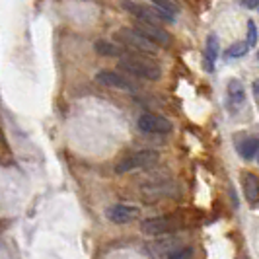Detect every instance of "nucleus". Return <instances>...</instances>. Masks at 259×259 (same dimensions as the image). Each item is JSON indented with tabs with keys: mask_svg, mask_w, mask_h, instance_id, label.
Returning a JSON list of instances; mask_svg holds the SVG:
<instances>
[{
	"mask_svg": "<svg viewBox=\"0 0 259 259\" xmlns=\"http://www.w3.org/2000/svg\"><path fill=\"white\" fill-rule=\"evenodd\" d=\"M119 68L131 76L146 78V80H160L162 78V68L152 59H146L141 55H125L119 61Z\"/></svg>",
	"mask_w": 259,
	"mask_h": 259,
	"instance_id": "1",
	"label": "nucleus"
},
{
	"mask_svg": "<svg viewBox=\"0 0 259 259\" xmlns=\"http://www.w3.org/2000/svg\"><path fill=\"white\" fill-rule=\"evenodd\" d=\"M183 219L180 214H168V217H156L141 222V232L146 236H169L183 228Z\"/></svg>",
	"mask_w": 259,
	"mask_h": 259,
	"instance_id": "2",
	"label": "nucleus"
},
{
	"mask_svg": "<svg viewBox=\"0 0 259 259\" xmlns=\"http://www.w3.org/2000/svg\"><path fill=\"white\" fill-rule=\"evenodd\" d=\"M115 41H119L125 49L139 53V55H156L158 53V45L152 41L143 37L141 33H137L133 27H123L115 33Z\"/></svg>",
	"mask_w": 259,
	"mask_h": 259,
	"instance_id": "3",
	"label": "nucleus"
},
{
	"mask_svg": "<svg viewBox=\"0 0 259 259\" xmlns=\"http://www.w3.org/2000/svg\"><path fill=\"white\" fill-rule=\"evenodd\" d=\"M158 160H160V154L156 150H141V152L125 156L121 162H117L115 171L117 174H127L133 169L150 168V166L158 164Z\"/></svg>",
	"mask_w": 259,
	"mask_h": 259,
	"instance_id": "4",
	"label": "nucleus"
},
{
	"mask_svg": "<svg viewBox=\"0 0 259 259\" xmlns=\"http://www.w3.org/2000/svg\"><path fill=\"white\" fill-rule=\"evenodd\" d=\"M96 80L100 84H104L107 88H115L119 92H127V94H137L141 90V86L137 82H133L129 76L121 74V72H115V70H102L96 74Z\"/></svg>",
	"mask_w": 259,
	"mask_h": 259,
	"instance_id": "5",
	"label": "nucleus"
},
{
	"mask_svg": "<svg viewBox=\"0 0 259 259\" xmlns=\"http://www.w3.org/2000/svg\"><path fill=\"white\" fill-rule=\"evenodd\" d=\"M139 129L148 135H168L171 133L174 125L169 123V119L162 115H156V113H143L137 121Z\"/></svg>",
	"mask_w": 259,
	"mask_h": 259,
	"instance_id": "6",
	"label": "nucleus"
},
{
	"mask_svg": "<svg viewBox=\"0 0 259 259\" xmlns=\"http://www.w3.org/2000/svg\"><path fill=\"white\" fill-rule=\"evenodd\" d=\"M183 244V240L180 238V236H166L164 240H156V242H152V244H148V251L154 255V257H168V255H171L174 251H178L180 247Z\"/></svg>",
	"mask_w": 259,
	"mask_h": 259,
	"instance_id": "7",
	"label": "nucleus"
},
{
	"mask_svg": "<svg viewBox=\"0 0 259 259\" xmlns=\"http://www.w3.org/2000/svg\"><path fill=\"white\" fill-rule=\"evenodd\" d=\"M137 33H141L143 37H146L148 41H152L154 45H168L171 37L166 29H162L160 26H154V24H144V22H139L137 26L133 27Z\"/></svg>",
	"mask_w": 259,
	"mask_h": 259,
	"instance_id": "8",
	"label": "nucleus"
},
{
	"mask_svg": "<svg viewBox=\"0 0 259 259\" xmlns=\"http://www.w3.org/2000/svg\"><path fill=\"white\" fill-rule=\"evenodd\" d=\"M105 217L115 224H127V222L137 221L141 217V210L137 207H129V205H111L105 210Z\"/></svg>",
	"mask_w": 259,
	"mask_h": 259,
	"instance_id": "9",
	"label": "nucleus"
},
{
	"mask_svg": "<svg viewBox=\"0 0 259 259\" xmlns=\"http://www.w3.org/2000/svg\"><path fill=\"white\" fill-rule=\"evenodd\" d=\"M219 51H221V45H219V37L214 33H210L207 37V45H205V53H203V61H205V70L212 72L214 70V63L219 59Z\"/></svg>",
	"mask_w": 259,
	"mask_h": 259,
	"instance_id": "10",
	"label": "nucleus"
},
{
	"mask_svg": "<svg viewBox=\"0 0 259 259\" xmlns=\"http://www.w3.org/2000/svg\"><path fill=\"white\" fill-rule=\"evenodd\" d=\"M246 102V92H244V84L240 80H230L228 82V105L232 111H238L242 104Z\"/></svg>",
	"mask_w": 259,
	"mask_h": 259,
	"instance_id": "11",
	"label": "nucleus"
},
{
	"mask_svg": "<svg viewBox=\"0 0 259 259\" xmlns=\"http://www.w3.org/2000/svg\"><path fill=\"white\" fill-rule=\"evenodd\" d=\"M236 148L244 160H251L255 154H259V137H244L236 143Z\"/></svg>",
	"mask_w": 259,
	"mask_h": 259,
	"instance_id": "12",
	"label": "nucleus"
},
{
	"mask_svg": "<svg viewBox=\"0 0 259 259\" xmlns=\"http://www.w3.org/2000/svg\"><path fill=\"white\" fill-rule=\"evenodd\" d=\"M242 185H244V195L246 199L253 205L259 201V178L253 176V174H246L244 180H242Z\"/></svg>",
	"mask_w": 259,
	"mask_h": 259,
	"instance_id": "13",
	"label": "nucleus"
},
{
	"mask_svg": "<svg viewBox=\"0 0 259 259\" xmlns=\"http://www.w3.org/2000/svg\"><path fill=\"white\" fill-rule=\"evenodd\" d=\"M96 51L104 57H125V49L121 45L109 43V41H98L96 43Z\"/></svg>",
	"mask_w": 259,
	"mask_h": 259,
	"instance_id": "14",
	"label": "nucleus"
},
{
	"mask_svg": "<svg viewBox=\"0 0 259 259\" xmlns=\"http://www.w3.org/2000/svg\"><path fill=\"white\" fill-rule=\"evenodd\" d=\"M247 49H249V47H247L246 43H234V45H230V47L226 49L224 55H226V57H244L247 53Z\"/></svg>",
	"mask_w": 259,
	"mask_h": 259,
	"instance_id": "15",
	"label": "nucleus"
},
{
	"mask_svg": "<svg viewBox=\"0 0 259 259\" xmlns=\"http://www.w3.org/2000/svg\"><path fill=\"white\" fill-rule=\"evenodd\" d=\"M195 249L191 246H183L178 251H174L171 255H168V259H193Z\"/></svg>",
	"mask_w": 259,
	"mask_h": 259,
	"instance_id": "16",
	"label": "nucleus"
},
{
	"mask_svg": "<svg viewBox=\"0 0 259 259\" xmlns=\"http://www.w3.org/2000/svg\"><path fill=\"white\" fill-rule=\"evenodd\" d=\"M247 47H253L257 45V27H255V22H247Z\"/></svg>",
	"mask_w": 259,
	"mask_h": 259,
	"instance_id": "17",
	"label": "nucleus"
},
{
	"mask_svg": "<svg viewBox=\"0 0 259 259\" xmlns=\"http://www.w3.org/2000/svg\"><path fill=\"white\" fill-rule=\"evenodd\" d=\"M244 6H246V8H253V10L259 12V2H244Z\"/></svg>",
	"mask_w": 259,
	"mask_h": 259,
	"instance_id": "18",
	"label": "nucleus"
},
{
	"mask_svg": "<svg viewBox=\"0 0 259 259\" xmlns=\"http://www.w3.org/2000/svg\"><path fill=\"white\" fill-rule=\"evenodd\" d=\"M253 94H255V98H259V80L253 82Z\"/></svg>",
	"mask_w": 259,
	"mask_h": 259,
	"instance_id": "19",
	"label": "nucleus"
},
{
	"mask_svg": "<svg viewBox=\"0 0 259 259\" xmlns=\"http://www.w3.org/2000/svg\"><path fill=\"white\" fill-rule=\"evenodd\" d=\"M257 162H259V156H257Z\"/></svg>",
	"mask_w": 259,
	"mask_h": 259,
	"instance_id": "20",
	"label": "nucleus"
},
{
	"mask_svg": "<svg viewBox=\"0 0 259 259\" xmlns=\"http://www.w3.org/2000/svg\"><path fill=\"white\" fill-rule=\"evenodd\" d=\"M257 55H259V53H257Z\"/></svg>",
	"mask_w": 259,
	"mask_h": 259,
	"instance_id": "21",
	"label": "nucleus"
}]
</instances>
